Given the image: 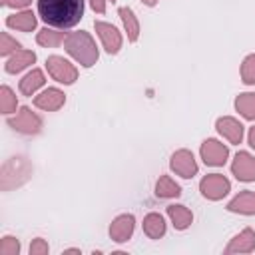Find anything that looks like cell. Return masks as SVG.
<instances>
[{
  "instance_id": "obj_7",
  "label": "cell",
  "mask_w": 255,
  "mask_h": 255,
  "mask_svg": "<svg viewBox=\"0 0 255 255\" xmlns=\"http://www.w3.org/2000/svg\"><path fill=\"white\" fill-rule=\"evenodd\" d=\"M94 28H96V34H98V38H100V42H102V46H104V50L108 54L114 56V54H118L122 50L124 38H122L120 30L114 24L104 22V20H96L94 22Z\"/></svg>"
},
{
  "instance_id": "obj_29",
  "label": "cell",
  "mask_w": 255,
  "mask_h": 255,
  "mask_svg": "<svg viewBox=\"0 0 255 255\" xmlns=\"http://www.w3.org/2000/svg\"><path fill=\"white\" fill-rule=\"evenodd\" d=\"M48 251H50V245H48V241L42 239V237H36V239L30 243V249H28L30 255H48Z\"/></svg>"
},
{
  "instance_id": "obj_33",
  "label": "cell",
  "mask_w": 255,
  "mask_h": 255,
  "mask_svg": "<svg viewBox=\"0 0 255 255\" xmlns=\"http://www.w3.org/2000/svg\"><path fill=\"white\" fill-rule=\"evenodd\" d=\"M141 2H143V4H145V6H149V8H151V6H155V4H157V0H141Z\"/></svg>"
},
{
  "instance_id": "obj_9",
  "label": "cell",
  "mask_w": 255,
  "mask_h": 255,
  "mask_svg": "<svg viewBox=\"0 0 255 255\" xmlns=\"http://www.w3.org/2000/svg\"><path fill=\"white\" fill-rule=\"evenodd\" d=\"M169 167L175 175L183 177V179H191L193 175H197L199 171V165L193 157V153L189 149H177L171 153L169 157Z\"/></svg>"
},
{
  "instance_id": "obj_20",
  "label": "cell",
  "mask_w": 255,
  "mask_h": 255,
  "mask_svg": "<svg viewBox=\"0 0 255 255\" xmlns=\"http://www.w3.org/2000/svg\"><path fill=\"white\" fill-rule=\"evenodd\" d=\"M46 84V78H44V72L42 70H38V68H32L22 80H20V84H18V90H20V94H24V96H34L42 86Z\"/></svg>"
},
{
  "instance_id": "obj_35",
  "label": "cell",
  "mask_w": 255,
  "mask_h": 255,
  "mask_svg": "<svg viewBox=\"0 0 255 255\" xmlns=\"http://www.w3.org/2000/svg\"><path fill=\"white\" fill-rule=\"evenodd\" d=\"M110 2H112V4H114V2H118V0H110Z\"/></svg>"
},
{
  "instance_id": "obj_25",
  "label": "cell",
  "mask_w": 255,
  "mask_h": 255,
  "mask_svg": "<svg viewBox=\"0 0 255 255\" xmlns=\"http://www.w3.org/2000/svg\"><path fill=\"white\" fill-rule=\"evenodd\" d=\"M16 108H18V98H16V94L12 92L10 86H2V88H0V112H2L4 116H10V114L16 112Z\"/></svg>"
},
{
  "instance_id": "obj_12",
  "label": "cell",
  "mask_w": 255,
  "mask_h": 255,
  "mask_svg": "<svg viewBox=\"0 0 255 255\" xmlns=\"http://www.w3.org/2000/svg\"><path fill=\"white\" fill-rule=\"evenodd\" d=\"M66 104V94L60 88H46L34 96V106L44 112H56Z\"/></svg>"
},
{
  "instance_id": "obj_17",
  "label": "cell",
  "mask_w": 255,
  "mask_h": 255,
  "mask_svg": "<svg viewBox=\"0 0 255 255\" xmlns=\"http://www.w3.org/2000/svg\"><path fill=\"white\" fill-rule=\"evenodd\" d=\"M6 26L12 30H20V32H32L38 26V18L32 10H20L16 14L6 16Z\"/></svg>"
},
{
  "instance_id": "obj_32",
  "label": "cell",
  "mask_w": 255,
  "mask_h": 255,
  "mask_svg": "<svg viewBox=\"0 0 255 255\" xmlns=\"http://www.w3.org/2000/svg\"><path fill=\"white\" fill-rule=\"evenodd\" d=\"M247 141H249V145L255 149V126H253V128H249V133H247Z\"/></svg>"
},
{
  "instance_id": "obj_13",
  "label": "cell",
  "mask_w": 255,
  "mask_h": 255,
  "mask_svg": "<svg viewBox=\"0 0 255 255\" xmlns=\"http://www.w3.org/2000/svg\"><path fill=\"white\" fill-rule=\"evenodd\" d=\"M215 129L219 135H223L229 143H241L243 141V124L231 116H221L215 122Z\"/></svg>"
},
{
  "instance_id": "obj_6",
  "label": "cell",
  "mask_w": 255,
  "mask_h": 255,
  "mask_svg": "<svg viewBox=\"0 0 255 255\" xmlns=\"http://www.w3.org/2000/svg\"><path fill=\"white\" fill-rule=\"evenodd\" d=\"M199 191L209 201H219L231 191V181L221 173H207L199 181Z\"/></svg>"
},
{
  "instance_id": "obj_30",
  "label": "cell",
  "mask_w": 255,
  "mask_h": 255,
  "mask_svg": "<svg viewBox=\"0 0 255 255\" xmlns=\"http://www.w3.org/2000/svg\"><path fill=\"white\" fill-rule=\"evenodd\" d=\"M30 4H32V0H2V6H8V8H22V10H26Z\"/></svg>"
},
{
  "instance_id": "obj_28",
  "label": "cell",
  "mask_w": 255,
  "mask_h": 255,
  "mask_svg": "<svg viewBox=\"0 0 255 255\" xmlns=\"http://www.w3.org/2000/svg\"><path fill=\"white\" fill-rule=\"evenodd\" d=\"M20 253V241L12 235H4L0 241V255H18Z\"/></svg>"
},
{
  "instance_id": "obj_3",
  "label": "cell",
  "mask_w": 255,
  "mask_h": 255,
  "mask_svg": "<svg viewBox=\"0 0 255 255\" xmlns=\"http://www.w3.org/2000/svg\"><path fill=\"white\" fill-rule=\"evenodd\" d=\"M32 173L30 163L24 157H12L2 165V189L8 191L16 185H22Z\"/></svg>"
},
{
  "instance_id": "obj_19",
  "label": "cell",
  "mask_w": 255,
  "mask_h": 255,
  "mask_svg": "<svg viewBox=\"0 0 255 255\" xmlns=\"http://www.w3.org/2000/svg\"><path fill=\"white\" fill-rule=\"evenodd\" d=\"M141 227H143V233L149 239H161L165 235V231H167V225H165L163 215L161 213H155V211H151V213H147L143 217Z\"/></svg>"
},
{
  "instance_id": "obj_34",
  "label": "cell",
  "mask_w": 255,
  "mask_h": 255,
  "mask_svg": "<svg viewBox=\"0 0 255 255\" xmlns=\"http://www.w3.org/2000/svg\"><path fill=\"white\" fill-rule=\"evenodd\" d=\"M64 253H82V251L76 249V247H72V249H64Z\"/></svg>"
},
{
  "instance_id": "obj_31",
  "label": "cell",
  "mask_w": 255,
  "mask_h": 255,
  "mask_svg": "<svg viewBox=\"0 0 255 255\" xmlns=\"http://www.w3.org/2000/svg\"><path fill=\"white\" fill-rule=\"evenodd\" d=\"M90 6L96 14H104L106 12V0H90Z\"/></svg>"
},
{
  "instance_id": "obj_26",
  "label": "cell",
  "mask_w": 255,
  "mask_h": 255,
  "mask_svg": "<svg viewBox=\"0 0 255 255\" xmlns=\"http://www.w3.org/2000/svg\"><path fill=\"white\" fill-rule=\"evenodd\" d=\"M241 82L245 86H255V54H249L241 62Z\"/></svg>"
},
{
  "instance_id": "obj_11",
  "label": "cell",
  "mask_w": 255,
  "mask_h": 255,
  "mask_svg": "<svg viewBox=\"0 0 255 255\" xmlns=\"http://www.w3.org/2000/svg\"><path fill=\"white\" fill-rule=\"evenodd\" d=\"M133 229H135V217L131 213H122V215H118L112 221V225H110V237L116 243H126V241L131 239Z\"/></svg>"
},
{
  "instance_id": "obj_2",
  "label": "cell",
  "mask_w": 255,
  "mask_h": 255,
  "mask_svg": "<svg viewBox=\"0 0 255 255\" xmlns=\"http://www.w3.org/2000/svg\"><path fill=\"white\" fill-rule=\"evenodd\" d=\"M64 48L84 68H92L100 58V50L96 46V40L90 36V32H84V30L70 32L64 40Z\"/></svg>"
},
{
  "instance_id": "obj_18",
  "label": "cell",
  "mask_w": 255,
  "mask_h": 255,
  "mask_svg": "<svg viewBox=\"0 0 255 255\" xmlns=\"http://www.w3.org/2000/svg\"><path fill=\"white\" fill-rule=\"evenodd\" d=\"M36 62V54L32 52V50H18V52H14L8 60H6V64H4V70L8 72V74H18V72H22V70H26L28 66H32Z\"/></svg>"
},
{
  "instance_id": "obj_16",
  "label": "cell",
  "mask_w": 255,
  "mask_h": 255,
  "mask_svg": "<svg viewBox=\"0 0 255 255\" xmlns=\"http://www.w3.org/2000/svg\"><path fill=\"white\" fill-rule=\"evenodd\" d=\"M227 211L239 213V215H255V191L245 189V191L237 193L227 203Z\"/></svg>"
},
{
  "instance_id": "obj_10",
  "label": "cell",
  "mask_w": 255,
  "mask_h": 255,
  "mask_svg": "<svg viewBox=\"0 0 255 255\" xmlns=\"http://www.w3.org/2000/svg\"><path fill=\"white\" fill-rule=\"evenodd\" d=\"M231 173L239 181H255V155H251L249 151H237L231 163Z\"/></svg>"
},
{
  "instance_id": "obj_1",
  "label": "cell",
  "mask_w": 255,
  "mask_h": 255,
  "mask_svg": "<svg viewBox=\"0 0 255 255\" xmlns=\"http://www.w3.org/2000/svg\"><path fill=\"white\" fill-rule=\"evenodd\" d=\"M38 16L46 26L72 28L84 16V0H38Z\"/></svg>"
},
{
  "instance_id": "obj_21",
  "label": "cell",
  "mask_w": 255,
  "mask_h": 255,
  "mask_svg": "<svg viewBox=\"0 0 255 255\" xmlns=\"http://www.w3.org/2000/svg\"><path fill=\"white\" fill-rule=\"evenodd\" d=\"M118 14L122 18V24H124V30L128 34V40L129 42H137V38H139V20H137L135 12L129 6H122L118 10Z\"/></svg>"
},
{
  "instance_id": "obj_22",
  "label": "cell",
  "mask_w": 255,
  "mask_h": 255,
  "mask_svg": "<svg viewBox=\"0 0 255 255\" xmlns=\"http://www.w3.org/2000/svg\"><path fill=\"white\" fill-rule=\"evenodd\" d=\"M68 34H64L60 28H52V26H46L42 28L38 34H36V42L44 48H58L60 44H64Z\"/></svg>"
},
{
  "instance_id": "obj_8",
  "label": "cell",
  "mask_w": 255,
  "mask_h": 255,
  "mask_svg": "<svg viewBox=\"0 0 255 255\" xmlns=\"http://www.w3.org/2000/svg\"><path fill=\"white\" fill-rule=\"evenodd\" d=\"M199 155L203 159L205 165H211V167H221L225 165L227 157H229V147L225 143H221L219 139H205L199 147Z\"/></svg>"
},
{
  "instance_id": "obj_27",
  "label": "cell",
  "mask_w": 255,
  "mask_h": 255,
  "mask_svg": "<svg viewBox=\"0 0 255 255\" xmlns=\"http://www.w3.org/2000/svg\"><path fill=\"white\" fill-rule=\"evenodd\" d=\"M22 46L16 38H12L8 32H2L0 34V56L2 58H10L14 52H18Z\"/></svg>"
},
{
  "instance_id": "obj_24",
  "label": "cell",
  "mask_w": 255,
  "mask_h": 255,
  "mask_svg": "<svg viewBox=\"0 0 255 255\" xmlns=\"http://www.w3.org/2000/svg\"><path fill=\"white\" fill-rule=\"evenodd\" d=\"M235 110L249 122L255 120V92H243L235 98Z\"/></svg>"
},
{
  "instance_id": "obj_15",
  "label": "cell",
  "mask_w": 255,
  "mask_h": 255,
  "mask_svg": "<svg viewBox=\"0 0 255 255\" xmlns=\"http://www.w3.org/2000/svg\"><path fill=\"white\" fill-rule=\"evenodd\" d=\"M165 213H167L171 225H173L177 231H185V229L193 223V213H191V209L185 207V205H181V203H171V205H167Z\"/></svg>"
},
{
  "instance_id": "obj_4",
  "label": "cell",
  "mask_w": 255,
  "mask_h": 255,
  "mask_svg": "<svg viewBox=\"0 0 255 255\" xmlns=\"http://www.w3.org/2000/svg\"><path fill=\"white\" fill-rule=\"evenodd\" d=\"M46 70L52 76V80H56L58 84H64V86H72L78 80V68L70 60H66L64 56H58V54L46 58Z\"/></svg>"
},
{
  "instance_id": "obj_23",
  "label": "cell",
  "mask_w": 255,
  "mask_h": 255,
  "mask_svg": "<svg viewBox=\"0 0 255 255\" xmlns=\"http://www.w3.org/2000/svg\"><path fill=\"white\" fill-rule=\"evenodd\" d=\"M181 195V187L179 183H175L169 175H159V179L155 181V197L159 199H173Z\"/></svg>"
},
{
  "instance_id": "obj_14",
  "label": "cell",
  "mask_w": 255,
  "mask_h": 255,
  "mask_svg": "<svg viewBox=\"0 0 255 255\" xmlns=\"http://www.w3.org/2000/svg\"><path fill=\"white\" fill-rule=\"evenodd\" d=\"M251 251H255V231L251 227H245L237 235H233V239L225 247L227 255H231V253H251Z\"/></svg>"
},
{
  "instance_id": "obj_5",
  "label": "cell",
  "mask_w": 255,
  "mask_h": 255,
  "mask_svg": "<svg viewBox=\"0 0 255 255\" xmlns=\"http://www.w3.org/2000/svg\"><path fill=\"white\" fill-rule=\"evenodd\" d=\"M8 126H10L14 131H18V133L34 135V133H38V131L42 129V118H40L36 112H32L28 106H24V108L18 110L16 116L8 118Z\"/></svg>"
}]
</instances>
